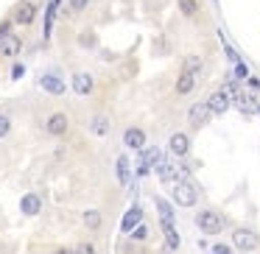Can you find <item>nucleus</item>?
I'll use <instances>...</instances> for the list:
<instances>
[{"label":"nucleus","instance_id":"33","mask_svg":"<svg viewBox=\"0 0 260 254\" xmlns=\"http://www.w3.org/2000/svg\"><path fill=\"white\" fill-rule=\"evenodd\" d=\"M23 76H25V64L23 62H14L12 64V79L17 81V79H23Z\"/></svg>","mask_w":260,"mask_h":254},{"label":"nucleus","instance_id":"17","mask_svg":"<svg viewBox=\"0 0 260 254\" xmlns=\"http://www.w3.org/2000/svg\"><path fill=\"white\" fill-rule=\"evenodd\" d=\"M232 106H238L243 115H257L260 106H257V98L252 95V92H241V95L232 101Z\"/></svg>","mask_w":260,"mask_h":254},{"label":"nucleus","instance_id":"35","mask_svg":"<svg viewBox=\"0 0 260 254\" xmlns=\"http://www.w3.org/2000/svg\"><path fill=\"white\" fill-rule=\"evenodd\" d=\"M213 254H232V248L224 246V243H215V246H213Z\"/></svg>","mask_w":260,"mask_h":254},{"label":"nucleus","instance_id":"18","mask_svg":"<svg viewBox=\"0 0 260 254\" xmlns=\"http://www.w3.org/2000/svg\"><path fill=\"white\" fill-rule=\"evenodd\" d=\"M115 176H118V182L123 187L132 182V162H129V157H126V154H120V157L115 159Z\"/></svg>","mask_w":260,"mask_h":254},{"label":"nucleus","instance_id":"27","mask_svg":"<svg viewBox=\"0 0 260 254\" xmlns=\"http://www.w3.org/2000/svg\"><path fill=\"white\" fill-rule=\"evenodd\" d=\"M232 79H235V81H249V79H252V73H249L246 62H238L235 67H232Z\"/></svg>","mask_w":260,"mask_h":254},{"label":"nucleus","instance_id":"9","mask_svg":"<svg viewBox=\"0 0 260 254\" xmlns=\"http://www.w3.org/2000/svg\"><path fill=\"white\" fill-rule=\"evenodd\" d=\"M210 118H213V112H210L207 101H199V103H193V106L187 109V120H190L193 129H202V126L207 123Z\"/></svg>","mask_w":260,"mask_h":254},{"label":"nucleus","instance_id":"32","mask_svg":"<svg viewBox=\"0 0 260 254\" xmlns=\"http://www.w3.org/2000/svg\"><path fill=\"white\" fill-rule=\"evenodd\" d=\"M224 53H226V59H230V62H232V67H235V64L241 62V56H238V51H235V48L230 45V42H224Z\"/></svg>","mask_w":260,"mask_h":254},{"label":"nucleus","instance_id":"6","mask_svg":"<svg viewBox=\"0 0 260 254\" xmlns=\"http://www.w3.org/2000/svg\"><path fill=\"white\" fill-rule=\"evenodd\" d=\"M73 92L81 98H90L95 92V76L90 70H76L73 73Z\"/></svg>","mask_w":260,"mask_h":254},{"label":"nucleus","instance_id":"21","mask_svg":"<svg viewBox=\"0 0 260 254\" xmlns=\"http://www.w3.org/2000/svg\"><path fill=\"white\" fill-rule=\"evenodd\" d=\"M193 87H196V76L187 73V70H182L179 79H176V84H174L176 95H187V92H193Z\"/></svg>","mask_w":260,"mask_h":254},{"label":"nucleus","instance_id":"8","mask_svg":"<svg viewBox=\"0 0 260 254\" xmlns=\"http://www.w3.org/2000/svg\"><path fill=\"white\" fill-rule=\"evenodd\" d=\"M123 146L129 148V151L140 154L143 148H146V131H143L140 126H129V129L123 131Z\"/></svg>","mask_w":260,"mask_h":254},{"label":"nucleus","instance_id":"28","mask_svg":"<svg viewBox=\"0 0 260 254\" xmlns=\"http://www.w3.org/2000/svg\"><path fill=\"white\" fill-rule=\"evenodd\" d=\"M9 131H12V118H9L6 112H0V140L9 137Z\"/></svg>","mask_w":260,"mask_h":254},{"label":"nucleus","instance_id":"16","mask_svg":"<svg viewBox=\"0 0 260 254\" xmlns=\"http://www.w3.org/2000/svg\"><path fill=\"white\" fill-rule=\"evenodd\" d=\"M42 209V198L37 196V193H25L23 198H20V212L28 215V218H34V215H40Z\"/></svg>","mask_w":260,"mask_h":254},{"label":"nucleus","instance_id":"5","mask_svg":"<svg viewBox=\"0 0 260 254\" xmlns=\"http://www.w3.org/2000/svg\"><path fill=\"white\" fill-rule=\"evenodd\" d=\"M159 159H162V151H159V148H154V146L151 148L146 146L140 151V157H137V176H148L159 165Z\"/></svg>","mask_w":260,"mask_h":254},{"label":"nucleus","instance_id":"22","mask_svg":"<svg viewBox=\"0 0 260 254\" xmlns=\"http://www.w3.org/2000/svg\"><path fill=\"white\" fill-rule=\"evenodd\" d=\"M62 3V0H51L45 6V25H42V37H45V42L51 40V28H53V17H56V6Z\"/></svg>","mask_w":260,"mask_h":254},{"label":"nucleus","instance_id":"13","mask_svg":"<svg viewBox=\"0 0 260 254\" xmlns=\"http://www.w3.org/2000/svg\"><path fill=\"white\" fill-rule=\"evenodd\" d=\"M168 151L174 154V157L185 159L187 154H190V137H187L185 131H176V134H171V140H168Z\"/></svg>","mask_w":260,"mask_h":254},{"label":"nucleus","instance_id":"11","mask_svg":"<svg viewBox=\"0 0 260 254\" xmlns=\"http://www.w3.org/2000/svg\"><path fill=\"white\" fill-rule=\"evenodd\" d=\"M40 87L48 92V95H53V98H59V95H64V81H62V76H56V73H42L40 76Z\"/></svg>","mask_w":260,"mask_h":254},{"label":"nucleus","instance_id":"12","mask_svg":"<svg viewBox=\"0 0 260 254\" xmlns=\"http://www.w3.org/2000/svg\"><path fill=\"white\" fill-rule=\"evenodd\" d=\"M207 106H210V112H213V115H226V112H230V106H232L230 92H226V90H215L213 95L207 98Z\"/></svg>","mask_w":260,"mask_h":254},{"label":"nucleus","instance_id":"37","mask_svg":"<svg viewBox=\"0 0 260 254\" xmlns=\"http://www.w3.org/2000/svg\"><path fill=\"white\" fill-rule=\"evenodd\" d=\"M246 84H249V87H252V90H260V81H257V79H254V76H252V79H249V81H246Z\"/></svg>","mask_w":260,"mask_h":254},{"label":"nucleus","instance_id":"7","mask_svg":"<svg viewBox=\"0 0 260 254\" xmlns=\"http://www.w3.org/2000/svg\"><path fill=\"white\" fill-rule=\"evenodd\" d=\"M257 235H254L252 229H235L232 232V246L241 248V251H254L257 248Z\"/></svg>","mask_w":260,"mask_h":254},{"label":"nucleus","instance_id":"29","mask_svg":"<svg viewBox=\"0 0 260 254\" xmlns=\"http://www.w3.org/2000/svg\"><path fill=\"white\" fill-rule=\"evenodd\" d=\"M148 235H151V232H148V226H146V224H140L129 237H132V240H137V243H143V240H148Z\"/></svg>","mask_w":260,"mask_h":254},{"label":"nucleus","instance_id":"15","mask_svg":"<svg viewBox=\"0 0 260 254\" xmlns=\"http://www.w3.org/2000/svg\"><path fill=\"white\" fill-rule=\"evenodd\" d=\"M87 129H90V134H95V137H107L109 129H112V120H109L107 115H92V118L87 120Z\"/></svg>","mask_w":260,"mask_h":254},{"label":"nucleus","instance_id":"24","mask_svg":"<svg viewBox=\"0 0 260 254\" xmlns=\"http://www.w3.org/2000/svg\"><path fill=\"white\" fill-rule=\"evenodd\" d=\"M182 70H187V73H193V76H202L204 59L199 56V53H187V56H185V67H182Z\"/></svg>","mask_w":260,"mask_h":254},{"label":"nucleus","instance_id":"26","mask_svg":"<svg viewBox=\"0 0 260 254\" xmlns=\"http://www.w3.org/2000/svg\"><path fill=\"white\" fill-rule=\"evenodd\" d=\"M79 45L87 48V51H90V48H95V45H98L95 31H81V34H79Z\"/></svg>","mask_w":260,"mask_h":254},{"label":"nucleus","instance_id":"36","mask_svg":"<svg viewBox=\"0 0 260 254\" xmlns=\"http://www.w3.org/2000/svg\"><path fill=\"white\" fill-rule=\"evenodd\" d=\"M53 254H76V246H59L53 248Z\"/></svg>","mask_w":260,"mask_h":254},{"label":"nucleus","instance_id":"31","mask_svg":"<svg viewBox=\"0 0 260 254\" xmlns=\"http://www.w3.org/2000/svg\"><path fill=\"white\" fill-rule=\"evenodd\" d=\"M68 6H70V12H73V14H81L87 6H90V0H68Z\"/></svg>","mask_w":260,"mask_h":254},{"label":"nucleus","instance_id":"23","mask_svg":"<svg viewBox=\"0 0 260 254\" xmlns=\"http://www.w3.org/2000/svg\"><path fill=\"white\" fill-rule=\"evenodd\" d=\"M154 204H157V212H159V221H174V204L162 196H154Z\"/></svg>","mask_w":260,"mask_h":254},{"label":"nucleus","instance_id":"2","mask_svg":"<svg viewBox=\"0 0 260 254\" xmlns=\"http://www.w3.org/2000/svg\"><path fill=\"white\" fill-rule=\"evenodd\" d=\"M171 190H174V204L176 207H196L199 190H196V185H193L190 179H179Z\"/></svg>","mask_w":260,"mask_h":254},{"label":"nucleus","instance_id":"20","mask_svg":"<svg viewBox=\"0 0 260 254\" xmlns=\"http://www.w3.org/2000/svg\"><path fill=\"white\" fill-rule=\"evenodd\" d=\"M81 224H84L90 232H98V229H101V224H104V218H101V209H95V207L84 209V212H81Z\"/></svg>","mask_w":260,"mask_h":254},{"label":"nucleus","instance_id":"19","mask_svg":"<svg viewBox=\"0 0 260 254\" xmlns=\"http://www.w3.org/2000/svg\"><path fill=\"white\" fill-rule=\"evenodd\" d=\"M159 226H162V235H165V246L171 248V251H176L179 248V232H176V224L174 221H159Z\"/></svg>","mask_w":260,"mask_h":254},{"label":"nucleus","instance_id":"3","mask_svg":"<svg viewBox=\"0 0 260 254\" xmlns=\"http://www.w3.org/2000/svg\"><path fill=\"white\" fill-rule=\"evenodd\" d=\"M37 0H20L17 6H14V12H12V20H14V25H23V28H28L31 23H34V17H37Z\"/></svg>","mask_w":260,"mask_h":254},{"label":"nucleus","instance_id":"10","mask_svg":"<svg viewBox=\"0 0 260 254\" xmlns=\"http://www.w3.org/2000/svg\"><path fill=\"white\" fill-rule=\"evenodd\" d=\"M140 224H143V207L140 204H132V207L126 209L123 221H120V232H123V235H132Z\"/></svg>","mask_w":260,"mask_h":254},{"label":"nucleus","instance_id":"14","mask_svg":"<svg viewBox=\"0 0 260 254\" xmlns=\"http://www.w3.org/2000/svg\"><path fill=\"white\" fill-rule=\"evenodd\" d=\"M20 51H23V42H20L17 34H9L6 40H0V56L6 59H17Z\"/></svg>","mask_w":260,"mask_h":254},{"label":"nucleus","instance_id":"30","mask_svg":"<svg viewBox=\"0 0 260 254\" xmlns=\"http://www.w3.org/2000/svg\"><path fill=\"white\" fill-rule=\"evenodd\" d=\"M12 25H14V20H12V17L0 20V40H6L9 34H14V31H12Z\"/></svg>","mask_w":260,"mask_h":254},{"label":"nucleus","instance_id":"34","mask_svg":"<svg viewBox=\"0 0 260 254\" xmlns=\"http://www.w3.org/2000/svg\"><path fill=\"white\" fill-rule=\"evenodd\" d=\"M76 254H95V246H92V243H79V246H76Z\"/></svg>","mask_w":260,"mask_h":254},{"label":"nucleus","instance_id":"1","mask_svg":"<svg viewBox=\"0 0 260 254\" xmlns=\"http://www.w3.org/2000/svg\"><path fill=\"white\" fill-rule=\"evenodd\" d=\"M193 221H196L199 232H204V235H221L224 232V218L215 209H199Z\"/></svg>","mask_w":260,"mask_h":254},{"label":"nucleus","instance_id":"25","mask_svg":"<svg viewBox=\"0 0 260 254\" xmlns=\"http://www.w3.org/2000/svg\"><path fill=\"white\" fill-rule=\"evenodd\" d=\"M176 6L185 17H196L199 14V0H176Z\"/></svg>","mask_w":260,"mask_h":254},{"label":"nucleus","instance_id":"4","mask_svg":"<svg viewBox=\"0 0 260 254\" xmlns=\"http://www.w3.org/2000/svg\"><path fill=\"white\" fill-rule=\"evenodd\" d=\"M70 131V118L68 112H51L45 118V134L48 137H64Z\"/></svg>","mask_w":260,"mask_h":254}]
</instances>
